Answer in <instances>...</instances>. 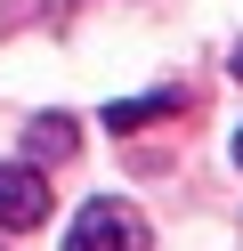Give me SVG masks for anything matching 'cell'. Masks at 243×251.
<instances>
[{"instance_id": "obj_1", "label": "cell", "mask_w": 243, "mask_h": 251, "mask_svg": "<svg viewBox=\"0 0 243 251\" xmlns=\"http://www.w3.org/2000/svg\"><path fill=\"white\" fill-rule=\"evenodd\" d=\"M65 251H146V219L130 211V202L97 195L89 211L73 219V235H65Z\"/></svg>"}, {"instance_id": "obj_2", "label": "cell", "mask_w": 243, "mask_h": 251, "mask_svg": "<svg viewBox=\"0 0 243 251\" xmlns=\"http://www.w3.org/2000/svg\"><path fill=\"white\" fill-rule=\"evenodd\" d=\"M49 219V178H41V162H0V227H41Z\"/></svg>"}, {"instance_id": "obj_3", "label": "cell", "mask_w": 243, "mask_h": 251, "mask_svg": "<svg viewBox=\"0 0 243 251\" xmlns=\"http://www.w3.org/2000/svg\"><path fill=\"white\" fill-rule=\"evenodd\" d=\"M81 146V130L65 114H41V122H25V162H65V154Z\"/></svg>"}, {"instance_id": "obj_4", "label": "cell", "mask_w": 243, "mask_h": 251, "mask_svg": "<svg viewBox=\"0 0 243 251\" xmlns=\"http://www.w3.org/2000/svg\"><path fill=\"white\" fill-rule=\"evenodd\" d=\"M187 105V89H154V98H130V105H106V130H146V122L178 114Z\"/></svg>"}, {"instance_id": "obj_5", "label": "cell", "mask_w": 243, "mask_h": 251, "mask_svg": "<svg viewBox=\"0 0 243 251\" xmlns=\"http://www.w3.org/2000/svg\"><path fill=\"white\" fill-rule=\"evenodd\" d=\"M235 162H243V130H235Z\"/></svg>"}]
</instances>
